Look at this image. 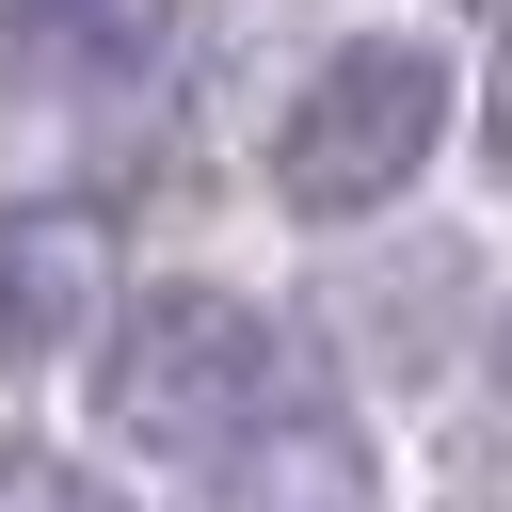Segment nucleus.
Wrapping results in <instances>:
<instances>
[{
    "instance_id": "0eeeda50",
    "label": "nucleus",
    "mask_w": 512,
    "mask_h": 512,
    "mask_svg": "<svg viewBox=\"0 0 512 512\" xmlns=\"http://www.w3.org/2000/svg\"><path fill=\"white\" fill-rule=\"evenodd\" d=\"M480 144L512 160V48H496V80H480Z\"/></svg>"
},
{
    "instance_id": "f257e3e1",
    "label": "nucleus",
    "mask_w": 512,
    "mask_h": 512,
    "mask_svg": "<svg viewBox=\"0 0 512 512\" xmlns=\"http://www.w3.org/2000/svg\"><path fill=\"white\" fill-rule=\"evenodd\" d=\"M256 400H272V320L240 288H144L96 352V416L128 448H176V464H208Z\"/></svg>"
},
{
    "instance_id": "39448f33",
    "label": "nucleus",
    "mask_w": 512,
    "mask_h": 512,
    "mask_svg": "<svg viewBox=\"0 0 512 512\" xmlns=\"http://www.w3.org/2000/svg\"><path fill=\"white\" fill-rule=\"evenodd\" d=\"M144 48H160V0H0V80H16V96L128 80Z\"/></svg>"
},
{
    "instance_id": "20e7f679",
    "label": "nucleus",
    "mask_w": 512,
    "mask_h": 512,
    "mask_svg": "<svg viewBox=\"0 0 512 512\" xmlns=\"http://www.w3.org/2000/svg\"><path fill=\"white\" fill-rule=\"evenodd\" d=\"M96 288H112V224L64 208V192H16V208H0V384L48 368V352L96 320Z\"/></svg>"
},
{
    "instance_id": "423d86ee",
    "label": "nucleus",
    "mask_w": 512,
    "mask_h": 512,
    "mask_svg": "<svg viewBox=\"0 0 512 512\" xmlns=\"http://www.w3.org/2000/svg\"><path fill=\"white\" fill-rule=\"evenodd\" d=\"M0 512H112V480L64 448H0Z\"/></svg>"
},
{
    "instance_id": "f03ea898",
    "label": "nucleus",
    "mask_w": 512,
    "mask_h": 512,
    "mask_svg": "<svg viewBox=\"0 0 512 512\" xmlns=\"http://www.w3.org/2000/svg\"><path fill=\"white\" fill-rule=\"evenodd\" d=\"M432 144H448V64H432V48H336V64L288 96V128H272V192H288L304 224H352V208H384Z\"/></svg>"
},
{
    "instance_id": "7ed1b4c3",
    "label": "nucleus",
    "mask_w": 512,
    "mask_h": 512,
    "mask_svg": "<svg viewBox=\"0 0 512 512\" xmlns=\"http://www.w3.org/2000/svg\"><path fill=\"white\" fill-rule=\"evenodd\" d=\"M192 512H368V432H352L336 400H256V416L208 448Z\"/></svg>"
}]
</instances>
